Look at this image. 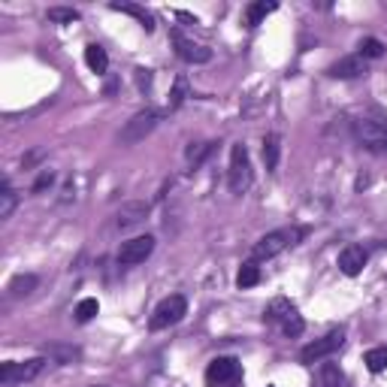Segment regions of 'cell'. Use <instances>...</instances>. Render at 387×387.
<instances>
[{
	"instance_id": "29",
	"label": "cell",
	"mask_w": 387,
	"mask_h": 387,
	"mask_svg": "<svg viewBox=\"0 0 387 387\" xmlns=\"http://www.w3.org/2000/svg\"><path fill=\"white\" fill-rule=\"evenodd\" d=\"M52 185H55V173H52V169H42L40 179L34 181V188H30V191H34V194H42L46 188H52Z\"/></svg>"
},
{
	"instance_id": "22",
	"label": "cell",
	"mask_w": 387,
	"mask_h": 387,
	"mask_svg": "<svg viewBox=\"0 0 387 387\" xmlns=\"http://www.w3.org/2000/svg\"><path fill=\"white\" fill-rule=\"evenodd\" d=\"M16 206H18V194L13 191V185L9 181H4V188H0V218H9V215L16 212Z\"/></svg>"
},
{
	"instance_id": "24",
	"label": "cell",
	"mask_w": 387,
	"mask_h": 387,
	"mask_svg": "<svg viewBox=\"0 0 387 387\" xmlns=\"http://www.w3.org/2000/svg\"><path fill=\"white\" fill-rule=\"evenodd\" d=\"M34 287H37V275H16L13 282H9V297H28V294H34Z\"/></svg>"
},
{
	"instance_id": "10",
	"label": "cell",
	"mask_w": 387,
	"mask_h": 387,
	"mask_svg": "<svg viewBox=\"0 0 387 387\" xmlns=\"http://www.w3.org/2000/svg\"><path fill=\"white\" fill-rule=\"evenodd\" d=\"M173 42H176V52H179V58L181 61H188V64H209L212 61V49H206V46H200V42H194V40H188L181 30H173Z\"/></svg>"
},
{
	"instance_id": "21",
	"label": "cell",
	"mask_w": 387,
	"mask_h": 387,
	"mask_svg": "<svg viewBox=\"0 0 387 387\" xmlns=\"http://www.w3.org/2000/svg\"><path fill=\"white\" fill-rule=\"evenodd\" d=\"M215 148H218V143H200V145H191L188 148V169H191V173L206 164V157L215 152Z\"/></svg>"
},
{
	"instance_id": "28",
	"label": "cell",
	"mask_w": 387,
	"mask_h": 387,
	"mask_svg": "<svg viewBox=\"0 0 387 387\" xmlns=\"http://www.w3.org/2000/svg\"><path fill=\"white\" fill-rule=\"evenodd\" d=\"M185 97H188V79L179 76L176 85H173V91H169V109H179V106L185 103Z\"/></svg>"
},
{
	"instance_id": "9",
	"label": "cell",
	"mask_w": 387,
	"mask_h": 387,
	"mask_svg": "<svg viewBox=\"0 0 387 387\" xmlns=\"http://www.w3.org/2000/svg\"><path fill=\"white\" fill-rule=\"evenodd\" d=\"M155 251V236H133V239L121 242V249H118V263L121 266H136V263H145L148 257Z\"/></svg>"
},
{
	"instance_id": "12",
	"label": "cell",
	"mask_w": 387,
	"mask_h": 387,
	"mask_svg": "<svg viewBox=\"0 0 387 387\" xmlns=\"http://www.w3.org/2000/svg\"><path fill=\"white\" fill-rule=\"evenodd\" d=\"M363 73H367V58H360V55L339 58L336 64L327 67V76H333V79H357Z\"/></svg>"
},
{
	"instance_id": "1",
	"label": "cell",
	"mask_w": 387,
	"mask_h": 387,
	"mask_svg": "<svg viewBox=\"0 0 387 387\" xmlns=\"http://www.w3.org/2000/svg\"><path fill=\"white\" fill-rule=\"evenodd\" d=\"M306 233H309L306 227H278L273 233L261 236V239L254 242V249H251V261H270V257L282 254L287 249H294V245L303 239Z\"/></svg>"
},
{
	"instance_id": "25",
	"label": "cell",
	"mask_w": 387,
	"mask_h": 387,
	"mask_svg": "<svg viewBox=\"0 0 387 387\" xmlns=\"http://www.w3.org/2000/svg\"><path fill=\"white\" fill-rule=\"evenodd\" d=\"M49 21H55V25H73V21H79V9L52 6V9H49Z\"/></svg>"
},
{
	"instance_id": "20",
	"label": "cell",
	"mask_w": 387,
	"mask_h": 387,
	"mask_svg": "<svg viewBox=\"0 0 387 387\" xmlns=\"http://www.w3.org/2000/svg\"><path fill=\"white\" fill-rule=\"evenodd\" d=\"M278 155H282V139H278L275 133H266V136H263V164H266V169H270V173H275Z\"/></svg>"
},
{
	"instance_id": "7",
	"label": "cell",
	"mask_w": 387,
	"mask_h": 387,
	"mask_svg": "<svg viewBox=\"0 0 387 387\" xmlns=\"http://www.w3.org/2000/svg\"><path fill=\"white\" fill-rule=\"evenodd\" d=\"M42 369H46V357H30V360H25V363L6 360L4 367H0V381H4V387L28 384V381H34Z\"/></svg>"
},
{
	"instance_id": "14",
	"label": "cell",
	"mask_w": 387,
	"mask_h": 387,
	"mask_svg": "<svg viewBox=\"0 0 387 387\" xmlns=\"http://www.w3.org/2000/svg\"><path fill=\"white\" fill-rule=\"evenodd\" d=\"M109 9H112V13L133 16V18L139 21V25H143V30H148V34L155 30V16L148 13V9H143V6H136V4H109Z\"/></svg>"
},
{
	"instance_id": "2",
	"label": "cell",
	"mask_w": 387,
	"mask_h": 387,
	"mask_svg": "<svg viewBox=\"0 0 387 387\" xmlns=\"http://www.w3.org/2000/svg\"><path fill=\"white\" fill-rule=\"evenodd\" d=\"M354 136L357 143L372 155H387V121H375V118H360L354 121Z\"/></svg>"
},
{
	"instance_id": "19",
	"label": "cell",
	"mask_w": 387,
	"mask_h": 387,
	"mask_svg": "<svg viewBox=\"0 0 387 387\" xmlns=\"http://www.w3.org/2000/svg\"><path fill=\"white\" fill-rule=\"evenodd\" d=\"M275 9H278V4H266V0H257V4H251L249 9H245V28H257L266 16L275 13Z\"/></svg>"
},
{
	"instance_id": "18",
	"label": "cell",
	"mask_w": 387,
	"mask_h": 387,
	"mask_svg": "<svg viewBox=\"0 0 387 387\" xmlns=\"http://www.w3.org/2000/svg\"><path fill=\"white\" fill-rule=\"evenodd\" d=\"M318 381H321V387H348L345 372H342L336 363H324L318 372Z\"/></svg>"
},
{
	"instance_id": "15",
	"label": "cell",
	"mask_w": 387,
	"mask_h": 387,
	"mask_svg": "<svg viewBox=\"0 0 387 387\" xmlns=\"http://www.w3.org/2000/svg\"><path fill=\"white\" fill-rule=\"evenodd\" d=\"M85 64L91 67V73L103 76V73L109 70V55H106V49H103V46L91 42V46H85Z\"/></svg>"
},
{
	"instance_id": "27",
	"label": "cell",
	"mask_w": 387,
	"mask_h": 387,
	"mask_svg": "<svg viewBox=\"0 0 387 387\" xmlns=\"http://www.w3.org/2000/svg\"><path fill=\"white\" fill-rule=\"evenodd\" d=\"M384 55V42L381 40H375V37H367L360 42V58H381Z\"/></svg>"
},
{
	"instance_id": "17",
	"label": "cell",
	"mask_w": 387,
	"mask_h": 387,
	"mask_svg": "<svg viewBox=\"0 0 387 387\" xmlns=\"http://www.w3.org/2000/svg\"><path fill=\"white\" fill-rule=\"evenodd\" d=\"M254 285H261V266H257V261H245L239 266V273H236V287L249 290Z\"/></svg>"
},
{
	"instance_id": "3",
	"label": "cell",
	"mask_w": 387,
	"mask_h": 387,
	"mask_svg": "<svg viewBox=\"0 0 387 387\" xmlns=\"http://www.w3.org/2000/svg\"><path fill=\"white\" fill-rule=\"evenodd\" d=\"M188 315V299L181 297V294H173V297H167V299H160L157 309L152 311V318H148V330H167V327H173L179 324L181 318Z\"/></svg>"
},
{
	"instance_id": "16",
	"label": "cell",
	"mask_w": 387,
	"mask_h": 387,
	"mask_svg": "<svg viewBox=\"0 0 387 387\" xmlns=\"http://www.w3.org/2000/svg\"><path fill=\"white\" fill-rule=\"evenodd\" d=\"M42 354H49V357L55 363H61V367H70V363H76L82 357V351L76 345H46Z\"/></svg>"
},
{
	"instance_id": "13",
	"label": "cell",
	"mask_w": 387,
	"mask_h": 387,
	"mask_svg": "<svg viewBox=\"0 0 387 387\" xmlns=\"http://www.w3.org/2000/svg\"><path fill=\"white\" fill-rule=\"evenodd\" d=\"M145 215H148V203H143V200H136V203H124V206L118 209L115 224H118L121 230H127V227H136V224H143V221H145Z\"/></svg>"
},
{
	"instance_id": "8",
	"label": "cell",
	"mask_w": 387,
	"mask_h": 387,
	"mask_svg": "<svg viewBox=\"0 0 387 387\" xmlns=\"http://www.w3.org/2000/svg\"><path fill=\"white\" fill-rule=\"evenodd\" d=\"M342 345H345V330H330L327 336L309 342V345L299 351V363H306V367H311V363H321L324 357H330V354H336Z\"/></svg>"
},
{
	"instance_id": "4",
	"label": "cell",
	"mask_w": 387,
	"mask_h": 387,
	"mask_svg": "<svg viewBox=\"0 0 387 387\" xmlns=\"http://www.w3.org/2000/svg\"><path fill=\"white\" fill-rule=\"evenodd\" d=\"M209 387H239L242 384V363L236 357H215L206 367Z\"/></svg>"
},
{
	"instance_id": "26",
	"label": "cell",
	"mask_w": 387,
	"mask_h": 387,
	"mask_svg": "<svg viewBox=\"0 0 387 387\" xmlns=\"http://www.w3.org/2000/svg\"><path fill=\"white\" fill-rule=\"evenodd\" d=\"M97 311H100V303H97L94 297H85L82 303L76 306V321H79V324H88V321H94Z\"/></svg>"
},
{
	"instance_id": "5",
	"label": "cell",
	"mask_w": 387,
	"mask_h": 387,
	"mask_svg": "<svg viewBox=\"0 0 387 387\" xmlns=\"http://www.w3.org/2000/svg\"><path fill=\"white\" fill-rule=\"evenodd\" d=\"M254 173H251V157H249V148L242 143H236L230 148V191L233 194H245L251 188Z\"/></svg>"
},
{
	"instance_id": "30",
	"label": "cell",
	"mask_w": 387,
	"mask_h": 387,
	"mask_svg": "<svg viewBox=\"0 0 387 387\" xmlns=\"http://www.w3.org/2000/svg\"><path fill=\"white\" fill-rule=\"evenodd\" d=\"M91 387H124V384H91Z\"/></svg>"
},
{
	"instance_id": "11",
	"label": "cell",
	"mask_w": 387,
	"mask_h": 387,
	"mask_svg": "<svg viewBox=\"0 0 387 387\" xmlns=\"http://www.w3.org/2000/svg\"><path fill=\"white\" fill-rule=\"evenodd\" d=\"M367 261H369V254H367L363 245H345V249L339 251V270L345 273V275H351V278L363 273Z\"/></svg>"
},
{
	"instance_id": "23",
	"label": "cell",
	"mask_w": 387,
	"mask_h": 387,
	"mask_svg": "<svg viewBox=\"0 0 387 387\" xmlns=\"http://www.w3.org/2000/svg\"><path fill=\"white\" fill-rule=\"evenodd\" d=\"M363 363H367V369L369 372H384L387 369V345H379V348H369L367 351V357H363Z\"/></svg>"
},
{
	"instance_id": "31",
	"label": "cell",
	"mask_w": 387,
	"mask_h": 387,
	"mask_svg": "<svg viewBox=\"0 0 387 387\" xmlns=\"http://www.w3.org/2000/svg\"><path fill=\"white\" fill-rule=\"evenodd\" d=\"M266 387H273V384H266Z\"/></svg>"
},
{
	"instance_id": "6",
	"label": "cell",
	"mask_w": 387,
	"mask_h": 387,
	"mask_svg": "<svg viewBox=\"0 0 387 387\" xmlns=\"http://www.w3.org/2000/svg\"><path fill=\"white\" fill-rule=\"evenodd\" d=\"M157 121H160V112H157V109H143V112H136L131 121L121 127V133H118V143H121V145H136V143H143V139L157 127Z\"/></svg>"
}]
</instances>
